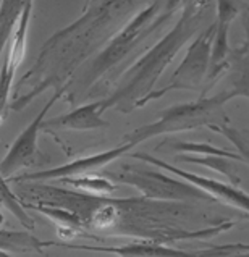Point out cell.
I'll list each match as a JSON object with an SVG mask.
<instances>
[{
	"label": "cell",
	"instance_id": "6da1fadb",
	"mask_svg": "<svg viewBox=\"0 0 249 257\" xmlns=\"http://www.w3.org/2000/svg\"><path fill=\"white\" fill-rule=\"evenodd\" d=\"M57 99H58V94H55L54 97L47 102V105L41 110V113L31 121V124L15 139V143L12 146V149L9 151V154H7V157L0 162V173H2L4 178H9L10 175H13L17 170H20V168L34 164L36 151H38V135L44 123V116L52 108Z\"/></svg>",
	"mask_w": 249,
	"mask_h": 257
},
{
	"label": "cell",
	"instance_id": "7a4b0ae2",
	"mask_svg": "<svg viewBox=\"0 0 249 257\" xmlns=\"http://www.w3.org/2000/svg\"><path fill=\"white\" fill-rule=\"evenodd\" d=\"M31 7H33V0H25L23 13H21L20 21H18L17 33H15V36H13L9 54H7V57H5L2 70H0V123L4 121L7 107H9V92H10L13 76H15V73H17L18 67L25 58L26 34H28L29 18H31Z\"/></svg>",
	"mask_w": 249,
	"mask_h": 257
},
{
	"label": "cell",
	"instance_id": "3957f363",
	"mask_svg": "<svg viewBox=\"0 0 249 257\" xmlns=\"http://www.w3.org/2000/svg\"><path fill=\"white\" fill-rule=\"evenodd\" d=\"M133 144L135 143L123 146V148H116L113 151L96 154V156H91V157H86V159H79V160H76V162L67 164L63 167H57V168H52V170L38 172V173H31V175H23L21 178H17V180L18 181L20 180H36V181H38V180H54V178L73 176V175H83V173H87V172H92V170H97V168L105 167L108 162H112V160H115L116 157L123 156V154L127 152Z\"/></svg>",
	"mask_w": 249,
	"mask_h": 257
},
{
	"label": "cell",
	"instance_id": "277c9868",
	"mask_svg": "<svg viewBox=\"0 0 249 257\" xmlns=\"http://www.w3.org/2000/svg\"><path fill=\"white\" fill-rule=\"evenodd\" d=\"M105 104L104 102H94L89 105H83L73 112L54 118L47 121V126H57L58 130H97V128H107L108 123L100 118V113L104 112Z\"/></svg>",
	"mask_w": 249,
	"mask_h": 257
},
{
	"label": "cell",
	"instance_id": "5b68a950",
	"mask_svg": "<svg viewBox=\"0 0 249 257\" xmlns=\"http://www.w3.org/2000/svg\"><path fill=\"white\" fill-rule=\"evenodd\" d=\"M65 185H70L76 189L86 191L89 194H97V196H105L115 191V186L110 181L104 178H97V176H89V175H73V176H65L62 178Z\"/></svg>",
	"mask_w": 249,
	"mask_h": 257
},
{
	"label": "cell",
	"instance_id": "8992f818",
	"mask_svg": "<svg viewBox=\"0 0 249 257\" xmlns=\"http://www.w3.org/2000/svg\"><path fill=\"white\" fill-rule=\"evenodd\" d=\"M152 162H156V160H152ZM156 164L162 165V167L168 168V170H172V172L178 173V175H181V176H185V178H188V180H193L194 183H197V185H201L202 188L214 191L215 194L223 196L225 199H230L231 204H239L241 207L249 209V197L243 196L241 193H235V191H231V189H228V188H225V186H222V185H218V183H215V181L204 180V178H199V176H193V175H186V173H183V172H178L177 168H173V167H170V165H165V164H160V162H156Z\"/></svg>",
	"mask_w": 249,
	"mask_h": 257
},
{
	"label": "cell",
	"instance_id": "52a82bcc",
	"mask_svg": "<svg viewBox=\"0 0 249 257\" xmlns=\"http://www.w3.org/2000/svg\"><path fill=\"white\" fill-rule=\"evenodd\" d=\"M0 202H4V204H5V207H7V209H10V210H12V214H15V215H17V217L20 218V222H23L26 226H33L31 218H29V217L25 214V210L21 209V205L18 204L17 197H15V196L12 194V191L9 189V186L5 185L2 173H0Z\"/></svg>",
	"mask_w": 249,
	"mask_h": 257
},
{
	"label": "cell",
	"instance_id": "ba28073f",
	"mask_svg": "<svg viewBox=\"0 0 249 257\" xmlns=\"http://www.w3.org/2000/svg\"><path fill=\"white\" fill-rule=\"evenodd\" d=\"M36 209L41 210L44 215H49L55 223H60V228L76 230L78 226L83 225V220L79 218L78 215L71 214V212H68V210H63V209H44V207H36Z\"/></svg>",
	"mask_w": 249,
	"mask_h": 257
},
{
	"label": "cell",
	"instance_id": "9c48e42d",
	"mask_svg": "<svg viewBox=\"0 0 249 257\" xmlns=\"http://www.w3.org/2000/svg\"><path fill=\"white\" fill-rule=\"evenodd\" d=\"M116 220H118V210H116V207H113V205H104V207H99L92 214L91 223L99 230H105L113 226Z\"/></svg>",
	"mask_w": 249,
	"mask_h": 257
}]
</instances>
